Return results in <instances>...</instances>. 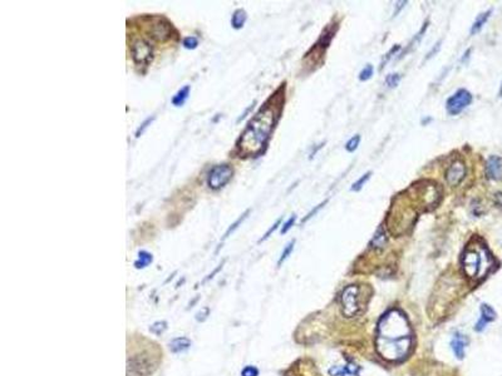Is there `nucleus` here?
Masks as SVG:
<instances>
[{"mask_svg": "<svg viewBox=\"0 0 502 376\" xmlns=\"http://www.w3.org/2000/svg\"><path fill=\"white\" fill-rule=\"evenodd\" d=\"M282 104L279 97H272L257 110L236 142L234 153L245 158L264 152L282 112Z\"/></svg>", "mask_w": 502, "mask_h": 376, "instance_id": "1", "label": "nucleus"}, {"mask_svg": "<svg viewBox=\"0 0 502 376\" xmlns=\"http://www.w3.org/2000/svg\"><path fill=\"white\" fill-rule=\"evenodd\" d=\"M412 329L406 315L392 310L383 315L378 324L375 349L388 361H400L412 349Z\"/></svg>", "mask_w": 502, "mask_h": 376, "instance_id": "2", "label": "nucleus"}, {"mask_svg": "<svg viewBox=\"0 0 502 376\" xmlns=\"http://www.w3.org/2000/svg\"><path fill=\"white\" fill-rule=\"evenodd\" d=\"M462 270L471 280L485 277L493 267V259L486 246L481 243L468 244L461 259Z\"/></svg>", "mask_w": 502, "mask_h": 376, "instance_id": "3", "label": "nucleus"}, {"mask_svg": "<svg viewBox=\"0 0 502 376\" xmlns=\"http://www.w3.org/2000/svg\"><path fill=\"white\" fill-rule=\"evenodd\" d=\"M234 177V167L230 163H220L211 167L206 183L211 191L222 190Z\"/></svg>", "mask_w": 502, "mask_h": 376, "instance_id": "4", "label": "nucleus"}, {"mask_svg": "<svg viewBox=\"0 0 502 376\" xmlns=\"http://www.w3.org/2000/svg\"><path fill=\"white\" fill-rule=\"evenodd\" d=\"M147 33L152 39L157 42H167L172 38L175 29L171 22L163 17H151L147 18Z\"/></svg>", "mask_w": 502, "mask_h": 376, "instance_id": "5", "label": "nucleus"}, {"mask_svg": "<svg viewBox=\"0 0 502 376\" xmlns=\"http://www.w3.org/2000/svg\"><path fill=\"white\" fill-rule=\"evenodd\" d=\"M342 311L347 318H353L360 311V287L357 285H349L343 290L341 296Z\"/></svg>", "mask_w": 502, "mask_h": 376, "instance_id": "6", "label": "nucleus"}, {"mask_svg": "<svg viewBox=\"0 0 502 376\" xmlns=\"http://www.w3.org/2000/svg\"><path fill=\"white\" fill-rule=\"evenodd\" d=\"M131 56L137 67H148L153 59V49L150 42L142 38H137L131 44Z\"/></svg>", "mask_w": 502, "mask_h": 376, "instance_id": "7", "label": "nucleus"}, {"mask_svg": "<svg viewBox=\"0 0 502 376\" xmlns=\"http://www.w3.org/2000/svg\"><path fill=\"white\" fill-rule=\"evenodd\" d=\"M472 103V94L467 89H458L455 94L447 99L446 109L451 115H457Z\"/></svg>", "mask_w": 502, "mask_h": 376, "instance_id": "8", "label": "nucleus"}, {"mask_svg": "<svg viewBox=\"0 0 502 376\" xmlns=\"http://www.w3.org/2000/svg\"><path fill=\"white\" fill-rule=\"evenodd\" d=\"M152 361L146 355H137L127 361V376H147L152 370Z\"/></svg>", "mask_w": 502, "mask_h": 376, "instance_id": "9", "label": "nucleus"}, {"mask_svg": "<svg viewBox=\"0 0 502 376\" xmlns=\"http://www.w3.org/2000/svg\"><path fill=\"white\" fill-rule=\"evenodd\" d=\"M444 177H446V182L450 186H458L466 177V164L461 159L452 162L447 168Z\"/></svg>", "mask_w": 502, "mask_h": 376, "instance_id": "10", "label": "nucleus"}, {"mask_svg": "<svg viewBox=\"0 0 502 376\" xmlns=\"http://www.w3.org/2000/svg\"><path fill=\"white\" fill-rule=\"evenodd\" d=\"M486 176L492 181H498L502 177V158L498 156H490L486 162Z\"/></svg>", "mask_w": 502, "mask_h": 376, "instance_id": "11", "label": "nucleus"}, {"mask_svg": "<svg viewBox=\"0 0 502 376\" xmlns=\"http://www.w3.org/2000/svg\"><path fill=\"white\" fill-rule=\"evenodd\" d=\"M468 345V339L466 337V335L461 334V332H455L452 337L451 341V349L455 354V356L457 357L458 360H462L465 357V350L466 346Z\"/></svg>", "mask_w": 502, "mask_h": 376, "instance_id": "12", "label": "nucleus"}, {"mask_svg": "<svg viewBox=\"0 0 502 376\" xmlns=\"http://www.w3.org/2000/svg\"><path fill=\"white\" fill-rule=\"evenodd\" d=\"M495 319H496L495 310H493L490 305H487V303H482V305H481V318L480 320L477 321V324H476L475 330L477 332L483 331L486 325H487L488 323H491V321L495 320Z\"/></svg>", "mask_w": 502, "mask_h": 376, "instance_id": "13", "label": "nucleus"}, {"mask_svg": "<svg viewBox=\"0 0 502 376\" xmlns=\"http://www.w3.org/2000/svg\"><path fill=\"white\" fill-rule=\"evenodd\" d=\"M359 372V366L354 362H347L343 365H334L329 369L330 376H357Z\"/></svg>", "mask_w": 502, "mask_h": 376, "instance_id": "14", "label": "nucleus"}, {"mask_svg": "<svg viewBox=\"0 0 502 376\" xmlns=\"http://www.w3.org/2000/svg\"><path fill=\"white\" fill-rule=\"evenodd\" d=\"M388 243V236L387 232H385L384 227L383 226H379L378 230L375 231L374 236H373L372 241H370V246L375 249H383Z\"/></svg>", "mask_w": 502, "mask_h": 376, "instance_id": "15", "label": "nucleus"}, {"mask_svg": "<svg viewBox=\"0 0 502 376\" xmlns=\"http://www.w3.org/2000/svg\"><path fill=\"white\" fill-rule=\"evenodd\" d=\"M192 342L191 340L187 337H176L170 342V350L174 354H179V352H184L191 347Z\"/></svg>", "mask_w": 502, "mask_h": 376, "instance_id": "16", "label": "nucleus"}, {"mask_svg": "<svg viewBox=\"0 0 502 376\" xmlns=\"http://www.w3.org/2000/svg\"><path fill=\"white\" fill-rule=\"evenodd\" d=\"M491 13H492V10L490 9L485 13H481V14L478 15L477 18H476V20L473 22L472 27H471V30H470L471 35H475V34H477V33L481 32V29L483 28V25H485L486 23H487V20L490 19Z\"/></svg>", "mask_w": 502, "mask_h": 376, "instance_id": "17", "label": "nucleus"}, {"mask_svg": "<svg viewBox=\"0 0 502 376\" xmlns=\"http://www.w3.org/2000/svg\"><path fill=\"white\" fill-rule=\"evenodd\" d=\"M246 20H248V14H246L245 10L236 9L233 13V17H231V27L234 29H241L245 25Z\"/></svg>", "mask_w": 502, "mask_h": 376, "instance_id": "18", "label": "nucleus"}, {"mask_svg": "<svg viewBox=\"0 0 502 376\" xmlns=\"http://www.w3.org/2000/svg\"><path fill=\"white\" fill-rule=\"evenodd\" d=\"M190 92H191V86H185L184 88L180 89L176 94L172 97L171 102L175 107H182L187 99H189Z\"/></svg>", "mask_w": 502, "mask_h": 376, "instance_id": "19", "label": "nucleus"}, {"mask_svg": "<svg viewBox=\"0 0 502 376\" xmlns=\"http://www.w3.org/2000/svg\"><path fill=\"white\" fill-rule=\"evenodd\" d=\"M428 25H429V20H426V23H424V24H423V25H422V28H421V29H419V32H418V33H417V34H416V35H414V37H413V39H412V40H411V42H409V44H408V47H407V50H406V51H404V53H403V54H402V55H401V56H403V55H404V54H407V53H408V51H411V50H412V49H413V48H416V47H417V45H418V44H419V43H421V40H422V38H423V37H424V34H426V32H427V29H428Z\"/></svg>", "mask_w": 502, "mask_h": 376, "instance_id": "20", "label": "nucleus"}, {"mask_svg": "<svg viewBox=\"0 0 502 376\" xmlns=\"http://www.w3.org/2000/svg\"><path fill=\"white\" fill-rule=\"evenodd\" d=\"M153 261V256L152 254L147 251H140L138 252V259L135 261V267L136 269H145L148 265L152 264Z\"/></svg>", "mask_w": 502, "mask_h": 376, "instance_id": "21", "label": "nucleus"}, {"mask_svg": "<svg viewBox=\"0 0 502 376\" xmlns=\"http://www.w3.org/2000/svg\"><path fill=\"white\" fill-rule=\"evenodd\" d=\"M250 212H251V210H250V208H249V210H246V211H245V212H244V213H243V215H241V216H240V217H239V218H238V220H236V221H235V222H234V223H233V225H231V226H230V227H229V230H228V231H226V232H225V235H224V237H222V241H224V239H226V238H228V237H230V235H233V233H234V232H235V231H236V230H238V228H239V227H240V226H241V225H243V222H244V221H245V220H246V218H248V216H249V215H250Z\"/></svg>", "mask_w": 502, "mask_h": 376, "instance_id": "22", "label": "nucleus"}, {"mask_svg": "<svg viewBox=\"0 0 502 376\" xmlns=\"http://www.w3.org/2000/svg\"><path fill=\"white\" fill-rule=\"evenodd\" d=\"M400 50H401V45L400 44H396L395 47L391 48L389 50H388L387 53L384 54V56H383V58H382V61H380V67H379L380 71H383V68H384V67L387 66L388 61H389L391 59H392L393 56H395L396 54H397Z\"/></svg>", "mask_w": 502, "mask_h": 376, "instance_id": "23", "label": "nucleus"}, {"mask_svg": "<svg viewBox=\"0 0 502 376\" xmlns=\"http://www.w3.org/2000/svg\"><path fill=\"white\" fill-rule=\"evenodd\" d=\"M294 246H295V239H293V241H290L289 243H288L287 246L284 247V249H283L282 255H280L279 261H277V266H282L283 262L287 261V260L289 259V256H290V255H292L293 249H294Z\"/></svg>", "mask_w": 502, "mask_h": 376, "instance_id": "24", "label": "nucleus"}, {"mask_svg": "<svg viewBox=\"0 0 502 376\" xmlns=\"http://www.w3.org/2000/svg\"><path fill=\"white\" fill-rule=\"evenodd\" d=\"M370 177H372V172H370V171L367 172V173L363 174V176L360 177V178L358 179L357 182H354V183L352 184L351 191H353V192H359V191L363 188V186H364V184L367 183L368 181H369Z\"/></svg>", "mask_w": 502, "mask_h": 376, "instance_id": "25", "label": "nucleus"}, {"mask_svg": "<svg viewBox=\"0 0 502 376\" xmlns=\"http://www.w3.org/2000/svg\"><path fill=\"white\" fill-rule=\"evenodd\" d=\"M328 202H329V200H325V201H323V202H320V203H319V205H316V206H315V207H314V208H311V211H309V212H308V213H306V216H305V217H304V218H303V220H301V223H306V222H308V221H309V220H310V218H313V217H314V216H316V215H318V212H319V211H320V210H321V208H323V207H324V206H325V205H326V203H328Z\"/></svg>", "mask_w": 502, "mask_h": 376, "instance_id": "26", "label": "nucleus"}, {"mask_svg": "<svg viewBox=\"0 0 502 376\" xmlns=\"http://www.w3.org/2000/svg\"><path fill=\"white\" fill-rule=\"evenodd\" d=\"M402 79V76L400 73H391L385 77V84H387L388 88H396L398 87Z\"/></svg>", "mask_w": 502, "mask_h": 376, "instance_id": "27", "label": "nucleus"}, {"mask_svg": "<svg viewBox=\"0 0 502 376\" xmlns=\"http://www.w3.org/2000/svg\"><path fill=\"white\" fill-rule=\"evenodd\" d=\"M373 74H374V68H373L372 64H367V66H365L364 68H363L362 71H360V73H359V81L360 82L369 81V79L373 77Z\"/></svg>", "mask_w": 502, "mask_h": 376, "instance_id": "28", "label": "nucleus"}, {"mask_svg": "<svg viewBox=\"0 0 502 376\" xmlns=\"http://www.w3.org/2000/svg\"><path fill=\"white\" fill-rule=\"evenodd\" d=\"M166 330H167L166 321H156L154 324H152L151 328H150V331L152 332V334L157 335V336H159L161 334H163Z\"/></svg>", "mask_w": 502, "mask_h": 376, "instance_id": "29", "label": "nucleus"}, {"mask_svg": "<svg viewBox=\"0 0 502 376\" xmlns=\"http://www.w3.org/2000/svg\"><path fill=\"white\" fill-rule=\"evenodd\" d=\"M359 144H360V136L355 135L346 143V149L349 152V153H353V152L357 151Z\"/></svg>", "mask_w": 502, "mask_h": 376, "instance_id": "30", "label": "nucleus"}, {"mask_svg": "<svg viewBox=\"0 0 502 376\" xmlns=\"http://www.w3.org/2000/svg\"><path fill=\"white\" fill-rule=\"evenodd\" d=\"M334 33L336 32H334L333 29H329V28H326V29L323 32V34H321L320 39H319V44H323L321 47H326V45L330 43L331 38L334 37Z\"/></svg>", "mask_w": 502, "mask_h": 376, "instance_id": "31", "label": "nucleus"}, {"mask_svg": "<svg viewBox=\"0 0 502 376\" xmlns=\"http://www.w3.org/2000/svg\"><path fill=\"white\" fill-rule=\"evenodd\" d=\"M182 45L186 49H196L197 45H199V39L196 37H194V35L186 37L184 39V42H182Z\"/></svg>", "mask_w": 502, "mask_h": 376, "instance_id": "32", "label": "nucleus"}, {"mask_svg": "<svg viewBox=\"0 0 502 376\" xmlns=\"http://www.w3.org/2000/svg\"><path fill=\"white\" fill-rule=\"evenodd\" d=\"M295 222H297V216L293 215L292 217H290L289 220H288L287 222H285L284 225L282 226V230H280V232H282V235H285V233L289 232V231L292 230L293 226L295 225Z\"/></svg>", "mask_w": 502, "mask_h": 376, "instance_id": "33", "label": "nucleus"}, {"mask_svg": "<svg viewBox=\"0 0 502 376\" xmlns=\"http://www.w3.org/2000/svg\"><path fill=\"white\" fill-rule=\"evenodd\" d=\"M154 120V117H150V118H147V119L145 120V122L142 123V124L138 127V130H137V132H136V138H140L141 136L143 135V132H145L146 130L148 128V126H151V123L153 122Z\"/></svg>", "mask_w": 502, "mask_h": 376, "instance_id": "34", "label": "nucleus"}, {"mask_svg": "<svg viewBox=\"0 0 502 376\" xmlns=\"http://www.w3.org/2000/svg\"><path fill=\"white\" fill-rule=\"evenodd\" d=\"M441 45H442V39H439L438 42H437L436 44H434L433 47H432L431 50H429L428 53H427V56H426V59H424V61H428L429 59L433 58V56L436 55V54L438 53L439 50H441Z\"/></svg>", "mask_w": 502, "mask_h": 376, "instance_id": "35", "label": "nucleus"}, {"mask_svg": "<svg viewBox=\"0 0 502 376\" xmlns=\"http://www.w3.org/2000/svg\"><path fill=\"white\" fill-rule=\"evenodd\" d=\"M280 223H282V218H279V220H277V221H276V222H275V223H274V225H272V226H271V227H270V228H269V230H267V231H266V233H265V235H264V236H262V237H261V238H260V241H259V242H262V241H265V239H267V238H269V237H270V236H271V235H272V233H274V232H275V231H276V230H277V227H279V226H280Z\"/></svg>", "mask_w": 502, "mask_h": 376, "instance_id": "36", "label": "nucleus"}, {"mask_svg": "<svg viewBox=\"0 0 502 376\" xmlns=\"http://www.w3.org/2000/svg\"><path fill=\"white\" fill-rule=\"evenodd\" d=\"M241 376H259V370L255 366L249 365V366L244 367L243 371H241Z\"/></svg>", "mask_w": 502, "mask_h": 376, "instance_id": "37", "label": "nucleus"}, {"mask_svg": "<svg viewBox=\"0 0 502 376\" xmlns=\"http://www.w3.org/2000/svg\"><path fill=\"white\" fill-rule=\"evenodd\" d=\"M208 314H210V308H208V307L202 308V310H201L200 312L196 314V320L199 321V323H202V321H205L206 319H207Z\"/></svg>", "mask_w": 502, "mask_h": 376, "instance_id": "38", "label": "nucleus"}, {"mask_svg": "<svg viewBox=\"0 0 502 376\" xmlns=\"http://www.w3.org/2000/svg\"><path fill=\"white\" fill-rule=\"evenodd\" d=\"M406 5H407V2H398L397 4L395 5V7H396V10H395V12H393V18L397 17V15L400 14V13H401V10L403 9V8L406 7Z\"/></svg>", "mask_w": 502, "mask_h": 376, "instance_id": "39", "label": "nucleus"}, {"mask_svg": "<svg viewBox=\"0 0 502 376\" xmlns=\"http://www.w3.org/2000/svg\"><path fill=\"white\" fill-rule=\"evenodd\" d=\"M493 202H495V205L497 206L498 208H501L502 210V192L495 193V196H493Z\"/></svg>", "mask_w": 502, "mask_h": 376, "instance_id": "40", "label": "nucleus"}, {"mask_svg": "<svg viewBox=\"0 0 502 376\" xmlns=\"http://www.w3.org/2000/svg\"><path fill=\"white\" fill-rule=\"evenodd\" d=\"M255 104H256V100H254V102H252V104H250V105H249V107H248V108H246V109H245V112H244V113H243V114H241V115H240V117H239V119H238V123H239V122H240V120H243V119H244V118H245V117H246V115H248V113H249V112H250V110H252V108H254V107H255Z\"/></svg>", "mask_w": 502, "mask_h": 376, "instance_id": "41", "label": "nucleus"}, {"mask_svg": "<svg viewBox=\"0 0 502 376\" xmlns=\"http://www.w3.org/2000/svg\"><path fill=\"white\" fill-rule=\"evenodd\" d=\"M224 264H225V261H224V262H222V264H221V265H220V266H218V267H217V269H216V270H213V272H212V274H210V275H208V276H207V277H206V279H205V280H203V282H206V281H208V280H211V279H213V277H215V275H216V274H217V272H218V271H220V270H222V267H224Z\"/></svg>", "mask_w": 502, "mask_h": 376, "instance_id": "42", "label": "nucleus"}, {"mask_svg": "<svg viewBox=\"0 0 502 376\" xmlns=\"http://www.w3.org/2000/svg\"><path fill=\"white\" fill-rule=\"evenodd\" d=\"M324 146H325V142H321V143H320V144H318V147H316V148H315V149H313V151H311V153H310V156H309V159H313V157H315V154H316V153H318V152H319V151H320V149H321V148H323V147H324Z\"/></svg>", "mask_w": 502, "mask_h": 376, "instance_id": "43", "label": "nucleus"}, {"mask_svg": "<svg viewBox=\"0 0 502 376\" xmlns=\"http://www.w3.org/2000/svg\"><path fill=\"white\" fill-rule=\"evenodd\" d=\"M470 53H471V49H467V50H466V53L463 54V56H462V59H461V60H462V61L467 60V59L470 58Z\"/></svg>", "mask_w": 502, "mask_h": 376, "instance_id": "44", "label": "nucleus"}, {"mask_svg": "<svg viewBox=\"0 0 502 376\" xmlns=\"http://www.w3.org/2000/svg\"><path fill=\"white\" fill-rule=\"evenodd\" d=\"M431 120H432V119H431V118H427V119H426V120H424V119H422V123H423V124H424V126H426V124H427V123H428V122H431Z\"/></svg>", "mask_w": 502, "mask_h": 376, "instance_id": "45", "label": "nucleus"}, {"mask_svg": "<svg viewBox=\"0 0 502 376\" xmlns=\"http://www.w3.org/2000/svg\"><path fill=\"white\" fill-rule=\"evenodd\" d=\"M500 94H501V97H502V86H501V89H500Z\"/></svg>", "mask_w": 502, "mask_h": 376, "instance_id": "46", "label": "nucleus"}]
</instances>
